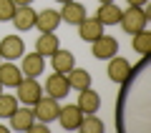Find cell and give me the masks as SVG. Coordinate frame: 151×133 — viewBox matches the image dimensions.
<instances>
[{"mask_svg": "<svg viewBox=\"0 0 151 133\" xmlns=\"http://www.w3.org/2000/svg\"><path fill=\"white\" fill-rule=\"evenodd\" d=\"M0 63H3V55H0Z\"/></svg>", "mask_w": 151, "mask_h": 133, "instance_id": "obj_32", "label": "cell"}, {"mask_svg": "<svg viewBox=\"0 0 151 133\" xmlns=\"http://www.w3.org/2000/svg\"><path fill=\"white\" fill-rule=\"evenodd\" d=\"M98 3H116V0H98Z\"/></svg>", "mask_w": 151, "mask_h": 133, "instance_id": "obj_30", "label": "cell"}, {"mask_svg": "<svg viewBox=\"0 0 151 133\" xmlns=\"http://www.w3.org/2000/svg\"><path fill=\"white\" fill-rule=\"evenodd\" d=\"M76 106L81 108L83 113H98V108H101V98H98V93L93 91V88H83V91H78V103Z\"/></svg>", "mask_w": 151, "mask_h": 133, "instance_id": "obj_16", "label": "cell"}, {"mask_svg": "<svg viewBox=\"0 0 151 133\" xmlns=\"http://www.w3.org/2000/svg\"><path fill=\"white\" fill-rule=\"evenodd\" d=\"M60 13L58 10H53V8H45V10H40L35 15V28L40 33H55V28L60 25Z\"/></svg>", "mask_w": 151, "mask_h": 133, "instance_id": "obj_12", "label": "cell"}, {"mask_svg": "<svg viewBox=\"0 0 151 133\" xmlns=\"http://www.w3.org/2000/svg\"><path fill=\"white\" fill-rule=\"evenodd\" d=\"M43 91H45V96H50V98H55V101H60V98H65V96H68V91H70L68 78H65L63 73L48 75V80H45V85H43Z\"/></svg>", "mask_w": 151, "mask_h": 133, "instance_id": "obj_8", "label": "cell"}, {"mask_svg": "<svg viewBox=\"0 0 151 133\" xmlns=\"http://www.w3.org/2000/svg\"><path fill=\"white\" fill-rule=\"evenodd\" d=\"M60 20L63 23H68V25H78V23L83 20V18L88 15L86 13V8L78 3V0H70V3H63V8H60Z\"/></svg>", "mask_w": 151, "mask_h": 133, "instance_id": "obj_13", "label": "cell"}, {"mask_svg": "<svg viewBox=\"0 0 151 133\" xmlns=\"http://www.w3.org/2000/svg\"><path fill=\"white\" fill-rule=\"evenodd\" d=\"M30 108H33V113H35V121H43V123H53L55 118H58V111H60L58 101L50 98V96H40Z\"/></svg>", "mask_w": 151, "mask_h": 133, "instance_id": "obj_3", "label": "cell"}, {"mask_svg": "<svg viewBox=\"0 0 151 133\" xmlns=\"http://www.w3.org/2000/svg\"><path fill=\"white\" fill-rule=\"evenodd\" d=\"M15 3L13 0H0V23H8L13 18V13H15Z\"/></svg>", "mask_w": 151, "mask_h": 133, "instance_id": "obj_24", "label": "cell"}, {"mask_svg": "<svg viewBox=\"0 0 151 133\" xmlns=\"http://www.w3.org/2000/svg\"><path fill=\"white\" fill-rule=\"evenodd\" d=\"M18 108V98L10 93H0V118H10Z\"/></svg>", "mask_w": 151, "mask_h": 133, "instance_id": "obj_23", "label": "cell"}, {"mask_svg": "<svg viewBox=\"0 0 151 133\" xmlns=\"http://www.w3.org/2000/svg\"><path fill=\"white\" fill-rule=\"evenodd\" d=\"M23 63H20V73L28 78H38L45 70V58L40 53H23Z\"/></svg>", "mask_w": 151, "mask_h": 133, "instance_id": "obj_9", "label": "cell"}, {"mask_svg": "<svg viewBox=\"0 0 151 133\" xmlns=\"http://www.w3.org/2000/svg\"><path fill=\"white\" fill-rule=\"evenodd\" d=\"M35 15L38 13L33 10V5H18L10 20H13V25H15V30L25 33V30H30V28H35Z\"/></svg>", "mask_w": 151, "mask_h": 133, "instance_id": "obj_10", "label": "cell"}, {"mask_svg": "<svg viewBox=\"0 0 151 133\" xmlns=\"http://www.w3.org/2000/svg\"><path fill=\"white\" fill-rule=\"evenodd\" d=\"M30 133H48V123H43V121H33V126L28 128Z\"/></svg>", "mask_w": 151, "mask_h": 133, "instance_id": "obj_25", "label": "cell"}, {"mask_svg": "<svg viewBox=\"0 0 151 133\" xmlns=\"http://www.w3.org/2000/svg\"><path fill=\"white\" fill-rule=\"evenodd\" d=\"M8 131H10V128H8V126H3V123H0V133H8Z\"/></svg>", "mask_w": 151, "mask_h": 133, "instance_id": "obj_28", "label": "cell"}, {"mask_svg": "<svg viewBox=\"0 0 151 133\" xmlns=\"http://www.w3.org/2000/svg\"><path fill=\"white\" fill-rule=\"evenodd\" d=\"M126 3H129V5H136V8H144L149 0H126Z\"/></svg>", "mask_w": 151, "mask_h": 133, "instance_id": "obj_26", "label": "cell"}, {"mask_svg": "<svg viewBox=\"0 0 151 133\" xmlns=\"http://www.w3.org/2000/svg\"><path fill=\"white\" fill-rule=\"evenodd\" d=\"M96 20L101 23L103 28L106 25H119L121 20V8L116 5V3H101L96 10Z\"/></svg>", "mask_w": 151, "mask_h": 133, "instance_id": "obj_14", "label": "cell"}, {"mask_svg": "<svg viewBox=\"0 0 151 133\" xmlns=\"http://www.w3.org/2000/svg\"><path fill=\"white\" fill-rule=\"evenodd\" d=\"M91 53H93V58H98V60H108V58H113V55H119V40L103 33L101 38H96V40L91 43Z\"/></svg>", "mask_w": 151, "mask_h": 133, "instance_id": "obj_4", "label": "cell"}, {"mask_svg": "<svg viewBox=\"0 0 151 133\" xmlns=\"http://www.w3.org/2000/svg\"><path fill=\"white\" fill-rule=\"evenodd\" d=\"M83 116H86V113L76 106V103H70V106H60L58 118H55V121L60 123V128H63V131H78V126H81Z\"/></svg>", "mask_w": 151, "mask_h": 133, "instance_id": "obj_5", "label": "cell"}, {"mask_svg": "<svg viewBox=\"0 0 151 133\" xmlns=\"http://www.w3.org/2000/svg\"><path fill=\"white\" fill-rule=\"evenodd\" d=\"M131 45H134V50L139 55H146V53H151V33L146 30H139V33H134L131 35Z\"/></svg>", "mask_w": 151, "mask_h": 133, "instance_id": "obj_21", "label": "cell"}, {"mask_svg": "<svg viewBox=\"0 0 151 133\" xmlns=\"http://www.w3.org/2000/svg\"><path fill=\"white\" fill-rule=\"evenodd\" d=\"M76 28H78V38H81L83 43H93L96 38H101V35H103V25L96 20V15H93V18H88V15H86Z\"/></svg>", "mask_w": 151, "mask_h": 133, "instance_id": "obj_11", "label": "cell"}, {"mask_svg": "<svg viewBox=\"0 0 151 133\" xmlns=\"http://www.w3.org/2000/svg\"><path fill=\"white\" fill-rule=\"evenodd\" d=\"M23 53H25V43H23L20 35H5L0 40L3 60H18V58H23Z\"/></svg>", "mask_w": 151, "mask_h": 133, "instance_id": "obj_7", "label": "cell"}, {"mask_svg": "<svg viewBox=\"0 0 151 133\" xmlns=\"http://www.w3.org/2000/svg\"><path fill=\"white\" fill-rule=\"evenodd\" d=\"M106 73H108V80H111V83L121 85V83H126L129 75H131V63L126 58H121V55H113V58H108Z\"/></svg>", "mask_w": 151, "mask_h": 133, "instance_id": "obj_6", "label": "cell"}, {"mask_svg": "<svg viewBox=\"0 0 151 133\" xmlns=\"http://www.w3.org/2000/svg\"><path fill=\"white\" fill-rule=\"evenodd\" d=\"M0 93H3V83H0Z\"/></svg>", "mask_w": 151, "mask_h": 133, "instance_id": "obj_31", "label": "cell"}, {"mask_svg": "<svg viewBox=\"0 0 151 133\" xmlns=\"http://www.w3.org/2000/svg\"><path fill=\"white\" fill-rule=\"evenodd\" d=\"M13 3H15V5H33L35 0H13Z\"/></svg>", "mask_w": 151, "mask_h": 133, "instance_id": "obj_27", "label": "cell"}, {"mask_svg": "<svg viewBox=\"0 0 151 133\" xmlns=\"http://www.w3.org/2000/svg\"><path fill=\"white\" fill-rule=\"evenodd\" d=\"M15 98L18 103H23V106H33V103L38 101V98L43 96V85L38 83V78H28V75H23V80L15 85Z\"/></svg>", "mask_w": 151, "mask_h": 133, "instance_id": "obj_2", "label": "cell"}, {"mask_svg": "<svg viewBox=\"0 0 151 133\" xmlns=\"http://www.w3.org/2000/svg\"><path fill=\"white\" fill-rule=\"evenodd\" d=\"M103 128L106 126H103L101 118H96V113H88V116H83L78 131H83V133H103Z\"/></svg>", "mask_w": 151, "mask_h": 133, "instance_id": "obj_22", "label": "cell"}, {"mask_svg": "<svg viewBox=\"0 0 151 133\" xmlns=\"http://www.w3.org/2000/svg\"><path fill=\"white\" fill-rule=\"evenodd\" d=\"M58 48H60V43H58V35H55V33H40V35H38L35 53H40L43 58H50Z\"/></svg>", "mask_w": 151, "mask_h": 133, "instance_id": "obj_18", "label": "cell"}, {"mask_svg": "<svg viewBox=\"0 0 151 133\" xmlns=\"http://www.w3.org/2000/svg\"><path fill=\"white\" fill-rule=\"evenodd\" d=\"M50 65H53L55 73H63V75H65V73L76 65V55L70 53V50H60V48H58L53 55H50Z\"/></svg>", "mask_w": 151, "mask_h": 133, "instance_id": "obj_19", "label": "cell"}, {"mask_svg": "<svg viewBox=\"0 0 151 133\" xmlns=\"http://www.w3.org/2000/svg\"><path fill=\"white\" fill-rule=\"evenodd\" d=\"M65 78H68V85L73 88V91H83V88H91V73H88L86 68H70L68 73H65Z\"/></svg>", "mask_w": 151, "mask_h": 133, "instance_id": "obj_20", "label": "cell"}, {"mask_svg": "<svg viewBox=\"0 0 151 133\" xmlns=\"http://www.w3.org/2000/svg\"><path fill=\"white\" fill-rule=\"evenodd\" d=\"M55 3H60V5H63V3H70V0H55Z\"/></svg>", "mask_w": 151, "mask_h": 133, "instance_id": "obj_29", "label": "cell"}, {"mask_svg": "<svg viewBox=\"0 0 151 133\" xmlns=\"http://www.w3.org/2000/svg\"><path fill=\"white\" fill-rule=\"evenodd\" d=\"M8 121H10V128H13V131H28V128L33 126V121H35V113H33L30 106L15 108V113H13Z\"/></svg>", "mask_w": 151, "mask_h": 133, "instance_id": "obj_15", "label": "cell"}, {"mask_svg": "<svg viewBox=\"0 0 151 133\" xmlns=\"http://www.w3.org/2000/svg\"><path fill=\"white\" fill-rule=\"evenodd\" d=\"M149 18H151V10L149 8H136V5H129L126 10H121V20L119 25L124 28V33H129V35H134V33L144 30L146 25H149Z\"/></svg>", "mask_w": 151, "mask_h": 133, "instance_id": "obj_1", "label": "cell"}, {"mask_svg": "<svg viewBox=\"0 0 151 133\" xmlns=\"http://www.w3.org/2000/svg\"><path fill=\"white\" fill-rule=\"evenodd\" d=\"M20 80H23V73L18 65H13V60L0 63V83H3V88H15Z\"/></svg>", "mask_w": 151, "mask_h": 133, "instance_id": "obj_17", "label": "cell"}]
</instances>
